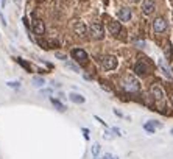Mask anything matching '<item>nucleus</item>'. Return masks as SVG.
<instances>
[{"instance_id": "obj_1", "label": "nucleus", "mask_w": 173, "mask_h": 159, "mask_svg": "<svg viewBox=\"0 0 173 159\" xmlns=\"http://www.w3.org/2000/svg\"><path fill=\"white\" fill-rule=\"evenodd\" d=\"M122 87H123L126 92L134 94V92H139V91H140V83L136 80L133 75H126V77L122 80Z\"/></svg>"}, {"instance_id": "obj_2", "label": "nucleus", "mask_w": 173, "mask_h": 159, "mask_svg": "<svg viewBox=\"0 0 173 159\" xmlns=\"http://www.w3.org/2000/svg\"><path fill=\"white\" fill-rule=\"evenodd\" d=\"M70 56L74 58V61H77L81 65H86L87 61H89V56H87V53L83 49H74L70 52Z\"/></svg>"}, {"instance_id": "obj_3", "label": "nucleus", "mask_w": 173, "mask_h": 159, "mask_svg": "<svg viewBox=\"0 0 173 159\" xmlns=\"http://www.w3.org/2000/svg\"><path fill=\"white\" fill-rule=\"evenodd\" d=\"M89 33H90V36H92L94 39H103L105 28H103V25L100 22H92L90 27H89Z\"/></svg>"}, {"instance_id": "obj_4", "label": "nucleus", "mask_w": 173, "mask_h": 159, "mask_svg": "<svg viewBox=\"0 0 173 159\" xmlns=\"http://www.w3.org/2000/svg\"><path fill=\"white\" fill-rule=\"evenodd\" d=\"M100 62H102V65L106 69V70H114L117 67V58L112 55H106L103 56L102 59H100Z\"/></svg>"}, {"instance_id": "obj_5", "label": "nucleus", "mask_w": 173, "mask_h": 159, "mask_svg": "<svg viewBox=\"0 0 173 159\" xmlns=\"http://www.w3.org/2000/svg\"><path fill=\"white\" fill-rule=\"evenodd\" d=\"M153 30L154 33H164L167 30V22H165V19H162V17H158V19H154V22H153Z\"/></svg>"}, {"instance_id": "obj_6", "label": "nucleus", "mask_w": 173, "mask_h": 159, "mask_svg": "<svg viewBox=\"0 0 173 159\" xmlns=\"http://www.w3.org/2000/svg\"><path fill=\"white\" fill-rule=\"evenodd\" d=\"M151 94H153V97L156 100H164V97H165V92H164L162 86L158 84V83H154L151 86Z\"/></svg>"}, {"instance_id": "obj_7", "label": "nucleus", "mask_w": 173, "mask_h": 159, "mask_svg": "<svg viewBox=\"0 0 173 159\" xmlns=\"http://www.w3.org/2000/svg\"><path fill=\"white\" fill-rule=\"evenodd\" d=\"M108 30H109L111 34L119 36L120 31H122V25H120V22H117V21H109L108 22Z\"/></svg>"}, {"instance_id": "obj_8", "label": "nucleus", "mask_w": 173, "mask_h": 159, "mask_svg": "<svg viewBox=\"0 0 173 159\" xmlns=\"http://www.w3.org/2000/svg\"><path fill=\"white\" fill-rule=\"evenodd\" d=\"M33 31L38 36H42L45 33V25H44V22L41 21V19H34L33 21Z\"/></svg>"}, {"instance_id": "obj_9", "label": "nucleus", "mask_w": 173, "mask_h": 159, "mask_svg": "<svg viewBox=\"0 0 173 159\" xmlns=\"http://www.w3.org/2000/svg\"><path fill=\"white\" fill-rule=\"evenodd\" d=\"M154 8H156V5H154V0H143L142 3V13L143 14H151L154 11Z\"/></svg>"}, {"instance_id": "obj_10", "label": "nucleus", "mask_w": 173, "mask_h": 159, "mask_svg": "<svg viewBox=\"0 0 173 159\" xmlns=\"http://www.w3.org/2000/svg\"><path fill=\"white\" fill-rule=\"evenodd\" d=\"M147 70H148V65L145 64V62H142V61H137V62H136V65H134L136 75H139V77H143V75L147 73Z\"/></svg>"}, {"instance_id": "obj_11", "label": "nucleus", "mask_w": 173, "mask_h": 159, "mask_svg": "<svg viewBox=\"0 0 173 159\" xmlns=\"http://www.w3.org/2000/svg\"><path fill=\"white\" fill-rule=\"evenodd\" d=\"M74 31H75L80 37H84V36L87 34V27H86L83 22H77V24L74 25Z\"/></svg>"}, {"instance_id": "obj_12", "label": "nucleus", "mask_w": 173, "mask_h": 159, "mask_svg": "<svg viewBox=\"0 0 173 159\" xmlns=\"http://www.w3.org/2000/svg\"><path fill=\"white\" fill-rule=\"evenodd\" d=\"M158 65H159V69H161L162 75H164L165 78H171V77H173V73H171V70L168 69V65H167L165 62H164L162 59H159V61H158Z\"/></svg>"}, {"instance_id": "obj_13", "label": "nucleus", "mask_w": 173, "mask_h": 159, "mask_svg": "<svg viewBox=\"0 0 173 159\" xmlns=\"http://www.w3.org/2000/svg\"><path fill=\"white\" fill-rule=\"evenodd\" d=\"M69 100L72 103H77V105H83V103L86 101V98L81 95V94H77V92H70L69 94Z\"/></svg>"}, {"instance_id": "obj_14", "label": "nucleus", "mask_w": 173, "mask_h": 159, "mask_svg": "<svg viewBox=\"0 0 173 159\" xmlns=\"http://www.w3.org/2000/svg\"><path fill=\"white\" fill-rule=\"evenodd\" d=\"M119 19L122 22H128L131 19V9L130 8H120L119 9Z\"/></svg>"}, {"instance_id": "obj_15", "label": "nucleus", "mask_w": 173, "mask_h": 159, "mask_svg": "<svg viewBox=\"0 0 173 159\" xmlns=\"http://www.w3.org/2000/svg\"><path fill=\"white\" fill-rule=\"evenodd\" d=\"M164 55H165V59L167 61H171L173 52H171V42L170 41H167L165 44H164Z\"/></svg>"}, {"instance_id": "obj_16", "label": "nucleus", "mask_w": 173, "mask_h": 159, "mask_svg": "<svg viewBox=\"0 0 173 159\" xmlns=\"http://www.w3.org/2000/svg\"><path fill=\"white\" fill-rule=\"evenodd\" d=\"M50 101H52V105H53L55 108H56L58 111H61V112H64V111H66V106L62 105V103H61L59 100H56V98H53V97H52V98H50Z\"/></svg>"}, {"instance_id": "obj_17", "label": "nucleus", "mask_w": 173, "mask_h": 159, "mask_svg": "<svg viewBox=\"0 0 173 159\" xmlns=\"http://www.w3.org/2000/svg\"><path fill=\"white\" fill-rule=\"evenodd\" d=\"M16 61H17V62H19V64L22 65V67H24V69H25L27 72H31V65H30L28 62H27V61H24L22 58H16Z\"/></svg>"}, {"instance_id": "obj_18", "label": "nucleus", "mask_w": 173, "mask_h": 159, "mask_svg": "<svg viewBox=\"0 0 173 159\" xmlns=\"http://www.w3.org/2000/svg\"><path fill=\"white\" fill-rule=\"evenodd\" d=\"M33 84L36 87H42L44 84H45V81H44V78H41V77H34L33 78Z\"/></svg>"}, {"instance_id": "obj_19", "label": "nucleus", "mask_w": 173, "mask_h": 159, "mask_svg": "<svg viewBox=\"0 0 173 159\" xmlns=\"http://www.w3.org/2000/svg\"><path fill=\"white\" fill-rule=\"evenodd\" d=\"M66 67H69V69H72V70H74V72H80V67H78V65L77 64H74V62H66Z\"/></svg>"}, {"instance_id": "obj_20", "label": "nucleus", "mask_w": 173, "mask_h": 159, "mask_svg": "<svg viewBox=\"0 0 173 159\" xmlns=\"http://www.w3.org/2000/svg\"><path fill=\"white\" fill-rule=\"evenodd\" d=\"M6 84H8L10 87H13V89H20V83H19V81H8Z\"/></svg>"}, {"instance_id": "obj_21", "label": "nucleus", "mask_w": 173, "mask_h": 159, "mask_svg": "<svg viewBox=\"0 0 173 159\" xmlns=\"http://www.w3.org/2000/svg\"><path fill=\"white\" fill-rule=\"evenodd\" d=\"M143 129H145V131H148L150 134H153V133H154V126L150 123V122H148V123H145V125H143Z\"/></svg>"}, {"instance_id": "obj_22", "label": "nucleus", "mask_w": 173, "mask_h": 159, "mask_svg": "<svg viewBox=\"0 0 173 159\" xmlns=\"http://www.w3.org/2000/svg\"><path fill=\"white\" fill-rule=\"evenodd\" d=\"M98 153H100V145H98V144H94V145H92V154H94V157H97Z\"/></svg>"}, {"instance_id": "obj_23", "label": "nucleus", "mask_w": 173, "mask_h": 159, "mask_svg": "<svg viewBox=\"0 0 173 159\" xmlns=\"http://www.w3.org/2000/svg\"><path fill=\"white\" fill-rule=\"evenodd\" d=\"M134 45L139 47V49H143V47H145V41L143 39H134Z\"/></svg>"}, {"instance_id": "obj_24", "label": "nucleus", "mask_w": 173, "mask_h": 159, "mask_svg": "<svg viewBox=\"0 0 173 159\" xmlns=\"http://www.w3.org/2000/svg\"><path fill=\"white\" fill-rule=\"evenodd\" d=\"M105 139H112V129H106L105 131Z\"/></svg>"}, {"instance_id": "obj_25", "label": "nucleus", "mask_w": 173, "mask_h": 159, "mask_svg": "<svg viewBox=\"0 0 173 159\" xmlns=\"http://www.w3.org/2000/svg\"><path fill=\"white\" fill-rule=\"evenodd\" d=\"M55 56H56V58H59V59H67V56L64 55V53H59V52H56V53H55Z\"/></svg>"}, {"instance_id": "obj_26", "label": "nucleus", "mask_w": 173, "mask_h": 159, "mask_svg": "<svg viewBox=\"0 0 173 159\" xmlns=\"http://www.w3.org/2000/svg\"><path fill=\"white\" fill-rule=\"evenodd\" d=\"M81 131H83V136L86 140H89V129L87 128H81Z\"/></svg>"}, {"instance_id": "obj_27", "label": "nucleus", "mask_w": 173, "mask_h": 159, "mask_svg": "<svg viewBox=\"0 0 173 159\" xmlns=\"http://www.w3.org/2000/svg\"><path fill=\"white\" fill-rule=\"evenodd\" d=\"M150 123H151V125H153L154 128H159V126L162 128V123H161V122H156V120H151V122H150Z\"/></svg>"}, {"instance_id": "obj_28", "label": "nucleus", "mask_w": 173, "mask_h": 159, "mask_svg": "<svg viewBox=\"0 0 173 159\" xmlns=\"http://www.w3.org/2000/svg\"><path fill=\"white\" fill-rule=\"evenodd\" d=\"M41 94H42V95H50L52 89H44V91H41Z\"/></svg>"}, {"instance_id": "obj_29", "label": "nucleus", "mask_w": 173, "mask_h": 159, "mask_svg": "<svg viewBox=\"0 0 173 159\" xmlns=\"http://www.w3.org/2000/svg\"><path fill=\"white\" fill-rule=\"evenodd\" d=\"M94 119H95V120H98V122H100V123H102V125H105V126H106V122H105L103 119H100L98 116H94Z\"/></svg>"}, {"instance_id": "obj_30", "label": "nucleus", "mask_w": 173, "mask_h": 159, "mask_svg": "<svg viewBox=\"0 0 173 159\" xmlns=\"http://www.w3.org/2000/svg\"><path fill=\"white\" fill-rule=\"evenodd\" d=\"M112 133H115V136H122V133H120L119 128H112Z\"/></svg>"}, {"instance_id": "obj_31", "label": "nucleus", "mask_w": 173, "mask_h": 159, "mask_svg": "<svg viewBox=\"0 0 173 159\" xmlns=\"http://www.w3.org/2000/svg\"><path fill=\"white\" fill-rule=\"evenodd\" d=\"M112 157H114V156H111V154H105V156H103V159H112Z\"/></svg>"}, {"instance_id": "obj_32", "label": "nucleus", "mask_w": 173, "mask_h": 159, "mask_svg": "<svg viewBox=\"0 0 173 159\" xmlns=\"http://www.w3.org/2000/svg\"><path fill=\"white\" fill-rule=\"evenodd\" d=\"M131 2H139V0H131Z\"/></svg>"}, {"instance_id": "obj_33", "label": "nucleus", "mask_w": 173, "mask_h": 159, "mask_svg": "<svg viewBox=\"0 0 173 159\" xmlns=\"http://www.w3.org/2000/svg\"><path fill=\"white\" fill-rule=\"evenodd\" d=\"M95 159H103V157H98V156H97V157H95Z\"/></svg>"}, {"instance_id": "obj_34", "label": "nucleus", "mask_w": 173, "mask_h": 159, "mask_svg": "<svg viewBox=\"0 0 173 159\" xmlns=\"http://www.w3.org/2000/svg\"><path fill=\"white\" fill-rule=\"evenodd\" d=\"M112 159H119V157H117V156H114V157H112Z\"/></svg>"}, {"instance_id": "obj_35", "label": "nucleus", "mask_w": 173, "mask_h": 159, "mask_svg": "<svg viewBox=\"0 0 173 159\" xmlns=\"http://www.w3.org/2000/svg\"><path fill=\"white\" fill-rule=\"evenodd\" d=\"M171 134H173V128H171Z\"/></svg>"}]
</instances>
